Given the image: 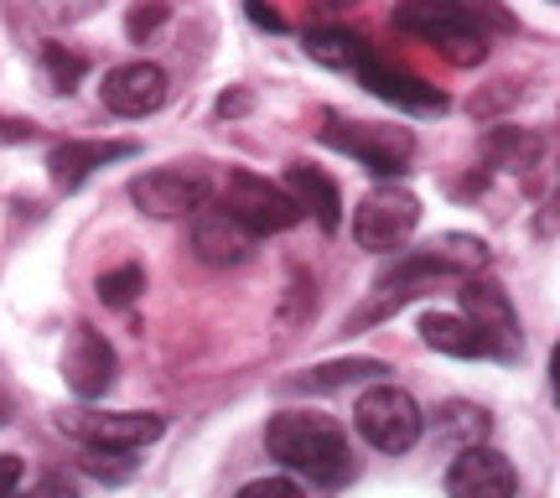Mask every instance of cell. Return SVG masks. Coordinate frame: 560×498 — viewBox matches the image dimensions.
<instances>
[{"label":"cell","mask_w":560,"mask_h":498,"mask_svg":"<svg viewBox=\"0 0 560 498\" xmlns=\"http://www.w3.org/2000/svg\"><path fill=\"white\" fill-rule=\"evenodd\" d=\"M0 136L5 140H32L37 130H32V120H0Z\"/></svg>","instance_id":"31"},{"label":"cell","mask_w":560,"mask_h":498,"mask_svg":"<svg viewBox=\"0 0 560 498\" xmlns=\"http://www.w3.org/2000/svg\"><path fill=\"white\" fill-rule=\"evenodd\" d=\"M322 140L342 151V157L363 161L374 177H400L410 151H416V136L405 125H369V120H332L322 125Z\"/></svg>","instance_id":"5"},{"label":"cell","mask_w":560,"mask_h":498,"mask_svg":"<svg viewBox=\"0 0 560 498\" xmlns=\"http://www.w3.org/2000/svg\"><path fill=\"white\" fill-rule=\"evenodd\" d=\"M420 338L431 343L436 354H446V359H482V343L462 312H425L420 317Z\"/></svg>","instance_id":"17"},{"label":"cell","mask_w":560,"mask_h":498,"mask_svg":"<svg viewBox=\"0 0 560 498\" xmlns=\"http://www.w3.org/2000/svg\"><path fill=\"white\" fill-rule=\"evenodd\" d=\"M140 291H145V270H140V265H120V270H104L100 276L104 306H130Z\"/></svg>","instance_id":"24"},{"label":"cell","mask_w":560,"mask_h":498,"mask_svg":"<svg viewBox=\"0 0 560 498\" xmlns=\"http://www.w3.org/2000/svg\"><path fill=\"white\" fill-rule=\"evenodd\" d=\"M420 259H431L441 276H478L488 265V244L472 240V234H441L420 250Z\"/></svg>","instance_id":"18"},{"label":"cell","mask_w":560,"mask_h":498,"mask_svg":"<svg viewBox=\"0 0 560 498\" xmlns=\"http://www.w3.org/2000/svg\"><path fill=\"white\" fill-rule=\"evenodd\" d=\"M488 151L493 157H509V166H529V161L540 157V140L535 136H524V130H493V140H488Z\"/></svg>","instance_id":"25"},{"label":"cell","mask_w":560,"mask_h":498,"mask_svg":"<svg viewBox=\"0 0 560 498\" xmlns=\"http://www.w3.org/2000/svg\"><path fill=\"white\" fill-rule=\"evenodd\" d=\"M219 202H223V213L240 219L255 240L260 234H285V229L301 223V208L291 202V193L276 187V182L255 177V172H229L219 187Z\"/></svg>","instance_id":"3"},{"label":"cell","mask_w":560,"mask_h":498,"mask_svg":"<svg viewBox=\"0 0 560 498\" xmlns=\"http://www.w3.org/2000/svg\"><path fill=\"white\" fill-rule=\"evenodd\" d=\"M100 5L104 0H32V16H37L42 26H52V32H68V26H79V21L94 16Z\"/></svg>","instance_id":"23"},{"label":"cell","mask_w":560,"mask_h":498,"mask_svg":"<svg viewBox=\"0 0 560 498\" xmlns=\"http://www.w3.org/2000/svg\"><path fill=\"white\" fill-rule=\"evenodd\" d=\"M416 223H420L416 193H405V187H374V193L353 208V240H359L363 250L389 255V250H405V240L416 234Z\"/></svg>","instance_id":"7"},{"label":"cell","mask_w":560,"mask_h":498,"mask_svg":"<svg viewBox=\"0 0 560 498\" xmlns=\"http://www.w3.org/2000/svg\"><path fill=\"white\" fill-rule=\"evenodd\" d=\"M240 498H306L291 478H255V483H244Z\"/></svg>","instance_id":"27"},{"label":"cell","mask_w":560,"mask_h":498,"mask_svg":"<svg viewBox=\"0 0 560 498\" xmlns=\"http://www.w3.org/2000/svg\"><path fill=\"white\" fill-rule=\"evenodd\" d=\"M462 317L467 327L478 333L482 354H493V359H520V317H514V306L503 297L499 280L488 276H462Z\"/></svg>","instance_id":"6"},{"label":"cell","mask_w":560,"mask_h":498,"mask_svg":"<svg viewBox=\"0 0 560 498\" xmlns=\"http://www.w3.org/2000/svg\"><path fill=\"white\" fill-rule=\"evenodd\" d=\"M436 431L441 437H462L467 447H478V441L488 437V416H482L478 405H462L457 399V405H446V410L436 416Z\"/></svg>","instance_id":"22"},{"label":"cell","mask_w":560,"mask_h":498,"mask_svg":"<svg viewBox=\"0 0 560 498\" xmlns=\"http://www.w3.org/2000/svg\"><path fill=\"white\" fill-rule=\"evenodd\" d=\"M265 447L291 473H306L317 483H342L353 473V452H348L342 426L332 416H317V410H280V416H270Z\"/></svg>","instance_id":"2"},{"label":"cell","mask_w":560,"mask_h":498,"mask_svg":"<svg viewBox=\"0 0 560 498\" xmlns=\"http://www.w3.org/2000/svg\"><path fill=\"white\" fill-rule=\"evenodd\" d=\"M353 73L369 83V94H380L389 104H405V109H416V115H441L446 109V94H441L436 83H420L416 73H405L395 68L389 58H380L374 47H363V58L353 62Z\"/></svg>","instance_id":"11"},{"label":"cell","mask_w":560,"mask_h":498,"mask_svg":"<svg viewBox=\"0 0 560 498\" xmlns=\"http://www.w3.org/2000/svg\"><path fill=\"white\" fill-rule=\"evenodd\" d=\"M42 73H47V89L73 94L79 79L89 73V58H83V53H68L62 42H47V53H42Z\"/></svg>","instance_id":"20"},{"label":"cell","mask_w":560,"mask_h":498,"mask_svg":"<svg viewBox=\"0 0 560 498\" xmlns=\"http://www.w3.org/2000/svg\"><path fill=\"white\" fill-rule=\"evenodd\" d=\"M16 498H79V494H73L62 478H42V483H32V488H26V494H16Z\"/></svg>","instance_id":"30"},{"label":"cell","mask_w":560,"mask_h":498,"mask_svg":"<svg viewBox=\"0 0 560 498\" xmlns=\"http://www.w3.org/2000/svg\"><path fill=\"white\" fill-rule=\"evenodd\" d=\"M244 109H249V94H223V100H219L223 120H229V115H244Z\"/></svg>","instance_id":"32"},{"label":"cell","mask_w":560,"mask_h":498,"mask_svg":"<svg viewBox=\"0 0 560 498\" xmlns=\"http://www.w3.org/2000/svg\"><path fill=\"white\" fill-rule=\"evenodd\" d=\"M21 494V458H0V498H16Z\"/></svg>","instance_id":"28"},{"label":"cell","mask_w":560,"mask_h":498,"mask_svg":"<svg viewBox=\"0 0 560 498\" xmlns=\"http://www.w3.org/2000/svg\"><path fill=\"white\" fill-rule=\"evenodd\" d=\"M244 11H249V21H255V26H265V32H285L280 11H270L265 0H244Z\"/></svg>","instance_id":"29"},{"label":"cell","mask_w":560,"mask_h":498,"mask_svg":"<svg viewBox=\"0 0 560 498\" xmlns=\"http://www.w3.org/2000/svg\"><path fill=\"white\" fill-rule=\"evenodd\" d=\"M161 21H166V0H140L136 11L125 16V32H130V42H145L161 32Z\"/></svg>","instance_id":"26"},{"label":"cell","mask_w":560,"mask_h":498,"mask_svg":"<svg viewBox=\"0 0 560 498\" xmlns=\"http://www.w3.org/2000/svg\"><path fill=\"white\" fill-rule=\"evenodd\" d=\"M384 374V363L374 359H342V363H322L306 379H296V390H338V384H353V379H374Z\"/></svg>","instance_id":"21"},{"label":"cell","mask_w":560,"mask_h":498,"mask_svg":"<svg viewBox=\"0 0 560 498\" xmlns=\"http://www.w3.org/2000/svg\"><path fill=\"white\" fill-rule=\"evenodd\" d=\"M62 379L79 399H100L115 384V348L94 327H73V338L62 348Z\"/></svg>","instance_id":"12"},{"label":"cell","mask_w":560,"mask_h":498,"mask_svg":"<svg viewBox=\"0 0 560 498\" xmlns=\"http://www.w3.org/2000/svg\"><path fill=\"white\" fill-rule=\"evenodd\" d=\"M446 494L452 498H514V467L493 447H462V458L446 473Z\"/></svg>","instance_id":"13"},{"label":"cell","mask_w":560,"mask_h":498,"mask_svg":"<svg viewBox=\"0 0 560 498\" xmlns=\"http://www.w3.org/2000/svg\"><path fill=\"white\" fill-rule=\"evenodd\" d=\"M100 94H104V109H115L125 120H140V115H151V109L166 104L172 83H166V68H156V62H120V68L104 73Z\"/></svg>","instance_id":"10"},{"label":"cell","mask_w":560,"mask_h":498,"mask_svg":"<svg viewBox=\"0 0 560 498\" xmlns=\"http://www.w3.org/2000/svg\"><path fill=\"white\" fill-rule=\"evenodd\" d=\"M482 21L509 32L514 21L493 11L488 0H405L395 5V26L400 32H416V37L436 42L457 68H472V62L488 58V37H482Z\"/></svg>","instance_id":"1"},{"label":"cell","mask_w":560,"mask_h":498,"mask_svg":"<svg viewBox=\"0 0 560 498\" xmlns=\"http://www.w3.org/2000/svg\"><path fill=\"white\" fill-rule=\"evenodd\" d=\"M136 151H140L136 140H62V146H52V157H47V172H52V187L73 193V187H83L100 166L136 157Z\"/></svg>","instance_id":"14"},{"label":"cell","mask_w":560,"mask_h":498,"mask_svg":"<svg viewBox=\"0 0 560 498\" xmlns=\"http://www.w3.org/2000/svg\"><path fill=\"white\" fill-rule=\"evenodd\" d=\"M285 193H291V202H296L301 213H312L327 234H338L342 229V193H338V182L327 177V172L296 161V166H285Z\"/></svg>","instance_id":"16"},{"label":"cell","mask_w":560,"mask_h":498,"mask_svg":"<svg viewBox=\"0 0 560 498\" xmlns=\"http://www.w3.org/2000/svg\"><path fill=\"white\" fill-rule=\"evenodd\" d=\"M353 420H359V437L369 447H380V452H410L425 431V416H420V405L405 390L395 384H374V390H363L359 405H353Z\"/></svg>","instance_id":"4"},{"label":"cell","mask_w":560,"mask_h":498,"mask_svg":"<svg viewBox=\"0 0 560 498\" xmlns=\"http://www.w3.org/2000/svg\"><path fill=\"white\" fill-rule=\"evenodd\" d=\"M58 426L68 437L89 441L94 452H136L166 431V420L151 410H68V416H58Z\"/></svg>","instance_id":"8"},{"label":"cell","mask_w":560,"mask_h":498,"mask_svg":"<svg viewBox=\"0 0 560 498\" xmlns=\"http://www.w3.org/2000/svg\"><path fill=\"white\" fill-rule=\"evenodd\" d=\"M192 250L208 265H244L255 255V234L240 219H229L223 208H213V213H198V223H192Z\"/></svg>","instance_id":"15"},{"label":"cell","mask_w":560,"mask_h":498,"mask_svg":"<svg viewBox=\"0 0 560 498\" xmlns=\"http://www.w3.org/2000/svg\"><path fill=\"white\" fill-rule=\"evenodd\" d=\"M363 47L369 42L353 37V32H338V26H327V32H306V53L322 62V68H353L363 58Z\"/></svg>","instance_id":"19"},{"label":"cell","mask_w":560,"mask_h":498,"mask_svg":"<svg viewBox=\"0 0 560 498\" xmlns=\"http://www.w3.org/2000/svg\"><path fill=\"white\" fill-rule=\"evenodd\" d=\"M213 198V182L202 166H161L145 177L130 182V202L151 219H182V213H198Z\"/></svg>","instance_id":"9"}]
</instances>
